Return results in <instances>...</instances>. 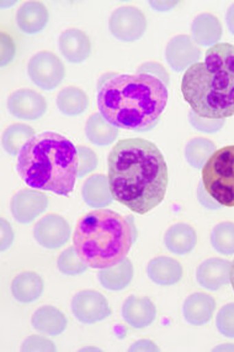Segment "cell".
<instances>
[{
	"mask_svg": "<svg viewBox=\"0 0 234 352\" xmlns=\"http://www.w3.org/2000/svg\"><path fill=\"white\" fill-rule=\"evenodd\" d=\"M108 29L115 38L122 43H134L147 30V19L139 8L121 6L108 20Z\"/></svg>",
	"mask_w": 234,
	"mask_h": 352,
	"instance_id": "8",
	"label": "cell"
},
{
	"mask_svg": "<svg viewBox=\"0 0 234 352\" xmlns=\"http://www.w3.org/2000/svg\"><path fill=\"white\" fill-rule=\"evenodd\" d=\"M72 236V228L60 215L49 214L43 217L34 229L37 243L48 250H57L65 246Z\"/></svg>",
	"mask_w": 234,
	"mask_h": 352,
	"instance_id": "10",
	"label": "cell"
},
{
	"mask_svg": "<svg viewBox=\"0 0 234 352\" xmlns=\"http://www.w3.org/2000/svg\"><path fill=\"white\" fill-rule=\"evenodd\" d=\"M21 350L25 352H54L57 350V347L54 345V341L49 340L46 336H43V335H31L23 342Z\"/></svg>",
	"mask_w": 234,
	"mask_h": 352,
	"instance_id": "35",
	"label": "cell"
},
{
	"mask_svg": "<svg viewBox=\"0 0 234 352\" xmlns=\"http://www.w3.org/2000/svg\"><path fill=\"white\" fill-rule=\"evenodd\" d=\"M77 153H78V178H84L86 175L96 170L99 164V158L96 156L95 152L85 146L77 147Z\"/></svg>",
	"mask_w": 234,
	"mask_h": 352,
	"instance_id": "32",
	"label": "cell"
},
{
	"mask_svg": "<svg viewBox=\"0 0 234 352\" xmlns=\"http://www.w3.org/2000/svg\"><path fill=\"white\" fill-rule=\"evenodd\" d=\"M85 135L93 145L105 147L114 144L120 135V129L108 122L102 113H95L86 122Z\"/></svg>",
	"mask_w": 234,
	"mask_h": 352,
	"instance_id": "25",
	"label": "cell"
},
{
	"mask_svg": "<svg viewBox=\"0 0 234 352\" xmlns=\"http://www.w3.org/2000/svg\"><path fill=\"white\" fill-rule=\"evenodd\" d=\"M8 110L12 116L35 122L41 119L47 111V102L40 93L31 89H19L8 99Z\"/></svg>",
	"mask_w": 234,
	"mask_h": 352,
	"instance_id": "11",
	"label": "cell"
},
{
	"mask_svg": "<svg viewBox=\"0 0 234 352\" xmlns=\"http://www.w3.org/2000/svg\"><path fill=\"white\" fill-rule=\"evenodd\" d=\"M202 184L222 207H234V145L215 151L202 168Z\"/></svg>",
	"mask_w": 234,
	"mask_h": 352,
	"instance_id": "6",
	"label": "cell"
},
{
	"mask_svg": "<svg viewBox=\"0 0 234 352\" xmlns=\"http://www.w3.org/2000/svg\"><path fill=\"white\" fill-rule=\"evenodd\" d=\"M49 199L36 189H23L12 197V214L20 224H30L47 210Z\"/></svg>",
	"mask_w": 234,
	"mask_h": 352,
	"instance_id": "12",
	"label": "cell"
},
{
	"mask_svg": "<svg viewBox=\"0 0 234 352\" xmlns=\"http://www.w3.org/2000/svg\"><path fill=\"white\" fill-rule=\"evenodd\" d=\"M201 57V50L187 35L173 37L165 47V60L174 72H187Z\"/></svg>",
	"mask_w": 234,
	"mask_h": 352,
	"instance_id": "13",
	"label": "cell"
},
{
	"mask_svg": "<svg viewBox=\"0 0 234 352\" xmlns=\"http://www.w3.org/2000/svg\"><path fill=\"white\" fill-rule=\"evenodd\" d=\"M71 308L73 316L86 325L102 322L111 316L108 299L93 289L78 292L73 297Z\"/></svg>",
	"mask_w": 234,
	"mask_h": 352,
	"instance_id": "9",
	"label": "cell"
},
{
	"mask_svg": "<svg viewBox=\"0 0 234 352\" xmlns=\"http://www.w3.org/2000/svg\"><path fill=\"white\" fill-rule=\"evenodd\" d=\"M35 130L25 124H12L1 136V146L10 156H19L24 146L35 136Z\"/></svg>",
	"mask_w": 234,
	"mask_h": 352,
	"instance_id": "28",
	"label": "cell"
},
{
	"mask_svg": "<svg viewBox=\"0 0 234 352\" xmlns=\"http://www.w3.org/2000/svg\"><path fill=\"white\" fill-rule=\"evenodd\" d=\"M147 274L156 285L170 287L180 282L183 278V266L175 258L158 256L148 263Z\"/></svg>",
	"mask_w": 234,
	"mask_h": 352,
	"instance_id": "20",
	"label": "cell"
},
{
	"mask_svg": "<svg viewBox=\"0 0 234 352\" xmlns=\"http://www.w3.org/2000/svg\"><path fill=\"white\" fill-rule=\"evenodd\" d=\"M136 239L133 217H124L110 209H95L79 220L73 243L89 267L102 270L126 258Z\"/></svg>",
	"mask_w": 234,
	"mask_h": 352,
	"instance_id": "5",
	"label": "cell"
},
{
	"mask_svg": "<svg viewBox=\"0 0 234 352\" xmlns=\"http://www.w3.org/2000/svg\"><path fill=\"white\" fill-rule=\"evenodd\" d=\"M216 310V300L204 293H194L185 299L183 314L189 324L202 327L210 322Z\"/></svg>",
	"mask_w": 234,
	"mask_h": 352,
	"instance_id": "18",
	"label": "cell"
},
{
	"mask_svg": "<svg viewBox=\"0 0 234 352\" xmlns=\"http://www.w3.org/2000/svg\"><path fill=\"white\" fill-rule=\"evenodd\" d=\"M32 328L37 333L48 336H58L67 329V316L52 305H43L31 318Z\"/></svg>",
	"mask_w": 234,
	"mask_h": 352,
	"instance_id": "21",
	"label": "cell"
},
{
	"mask_svg": "<svg viewBox=\"0 0 234 352\" xmlns=\"http://www.w3.org/2000/svg\"><path fill=\"white\" fill-rule=\"evenodd\" d=\"M57 108L67 116H82L89 108V97L83 89L77 87H68L58 93Z\"/></svg>",
	"mask_w": 234,
	"mask_h": 352,
	"instance_id": "27",
	"label": "cell"
},
{
	"mask_svg": "<svg viewBox=\"0 0 234 352\" xmlns=\"http://www.w3.org/2000/svg\"><path fill=\"white\" fill-rule=\"evenodd\" d=\"M124 320L134 329L148 328L156 318V307L148 297L130 296L122 305Z\"/></svg>",
	"mask_w": 234,
	"mask_h": 352,
	"instance_id": "15",
	"label": "cell"
},
{
	"mask_svg": "<svg viewBox=\"0 0 234 352\" xmlns=\"http://www.w3.org/2000/svg\"><path fill=\"white\" fill-rule=\"evenodd\" d=\"M215 151H216L215 142L204 138H195L187 142L184 155L187 164L195 170H202L204 164Z\"/></svg>",
	"mask_w": 234,
	"mask_h": 352,
	"instance_id": "29",
	"label": "cell"
},
{
	"mask_svg": "<svg viewBox=\"0 0 234 352\" xmlns=\"http://www.w3.org/2000/svg\"><path fill=\"white\" fill-rule=\"evenodd\" d=\"M168 87L148 73H108L97 83V107L116 128L147 133L161 120L168 102Z\"/></svg>",
	"mask_w": 234,
	"mask_h": 352,
	"instance_id": "2",
	"label": "cell"
},
{
	"mask_svg": "<svg viewBox=\"0 0 234 352\" xmlns=\"http://www.w3.org/2000/svg\"><path fill=\"white\" fill-rule=\"evenodd\" d=\"M231 283H232L234 291V261L232 262V266H231Z\"/></svg>",
	"mask_w": 234,
	"mask_h": 352,
	"instance_id": "43",
	"label": "cell"
},
{
	"mask_svg": "<svg viewBox=\"0 0 234 352\" xmlns=\"http://www.w3.org/2000/svg\"><path fill=\"white\" fill-rule=\"evenodd\" d=\"M139 72H144L148 73V74H152V76H154V77H158L159 79H162L163 82L165 83V85H169V74L164 68L161 66V65H158V63H144L143 66H141L139 69Z\"/></svg>",
	"mask_w": 234,
	"mask_h": 352,
	"instance_id": "37",
	"label": "cell"
},
{
	"mask_svg": "<svg viewBox=\"0 0 234 352\" xmlns=\"http://www.w3.org/2000/svg\"><path fill=\"white\" fill-rule=\"evenodd\" d=\"M211 243L218 254L234 255V223L223 221L216 225L211 232Z\"/></svg>",
	"mask_w": 234,
	"mask_h": 352,
	"instance_id": "30",
	"label": "cell"
},
{
	"mask_svg": "<svg viewBox=\"0 0 234 352\" xmlns=\"http://www.w3.org/2000/svg\"><path fill=\"white\" fill-rule=\"evenodd\" d=\"M60 54L69 63L78 65L86 61L91 54V43L84 31L67 29L60 34L58 40Z\"/></svg>",
	"mask_w": 234,
	"mask_h": 352,
	"instance_id": "14",
	"label": "cell"
},
{
	"mask_svg": "<svg viewBox=\"0 0 234 352\" xmlns=\"http://www.w3.org/2000/svg\"><path fill=\"white\" fill-rule=\"evenodd\" d=\"M115 201L144 215L158 207L168 188V166L156 144L139 138L120 140L108 158Z\"/></svg>",
	"mask_w": 234,
	"mask_h": 352,
	"instance_id": "1",
	"label": "cell"
},
{
	"mask_svg": "<svg viewBox=\"0 0 234 352\" xmlns=\"http://www.w3.org/2000/svg\"><path fill=\"white\" fill-rule=\"evenodd\" d=\"M191 34L194 43L198 46L213 47L222 38V24L212 14H200L192 21Z\"/></svg>",
	"mask_w": 234,
	"mask_h": 352,
	"instance_id": "19",
	"label": "cell"
},
{
	"mask_svg": "<svg viewBox=\"0 0 234 352\" xmlns=\"http://www.w3.org/2000/svg\"><path fill=\"white\" fill-rule=\"evenodd\" d=\"M16 170L29 187L67 197L78 178V153L57 133L35 135L20 151Z\"/></svg>",
	"mask_w": 234,
	"mask_h": 352,
	"instance_id": "4",
	"label": "cell"
},
{
	"mask_svg": "<svg viewBox=\"0 0 234 352\" xmlns=\"http://www.w3.org/2000/svg\"><path fill=\"white\" fill-rule=\"evenodd\" d=\"M232 262L223 258H209L196 271L198 285L209 291H218L231 282Z\"/></svg>",
	"mask_w": 234,
	"mask_h": 352,
	"instance_id": "16",
	"label": "cell"
},
{
	"mask_svg": "<svg viewBox=\"0 0 234 352\" xmlns=\"http://www.w3.org/2000/svg\"><path fill=\"white\" fill-rule=\"evenodd\" d=\"M198 235L191 225L185 223L170 226L164 235L165 248L174 255L184 256L190 254L196 248Z\"/></svg>",
	"mask_w": 234,
	"mask_h": 352,
	"instance_id": "22",
	"label": "cell"
},
{
	"mask_svg": "<svg viewBox=\"0 0 234 352\" xmlns=\"http://www.w3.org/2000/svg\"><path fill=\"white\" fill-rule=\"evenodd\" d=\"M58 270L66 276H79L84 274L88 270V265L83 261V258L79 256L75 248H68L65 250L57 261Z\"/></svg>",
	"mask_w": 234,
	"mask_h": 352,
	"instance_id": "31",
	"label": "cell"
},
{
	"mask_svg": "<svg viewBox=\"0 0 234 352\" xmlns=\"http://www.w3.org/2000/svg\"><path fill=\"white\" fill-rule=\"evenodd\" d=\"M82 197L86 206L94 209H104L111 206L114 197L110 189L108 177L104 175L89 177L83 184Z\"/></svg>",
	"mask_w": 234,
	"mask_h": 352,
	"instance_id": "23",
	"label": "cell"
},
{
	"mask_svg": "<svg viewBox=\"0 0 234 352\" xmlns=\"http://www.w3.org/2000/svg\"><path fill=\"white\" fill-rule=\"evenodd\" d=\"M181 93L198 116H234V45L218 43L209 49L204 61L195 63L184 74Z\"/></svg>",
	"mask_w": 234,
	"mask_h": 352,
	"instance_id": "3",
	"label": "cell"
},
{
	"mask_svg": "<svg viewBox=\"0 0 234 352\" xmlns=\"http://www.w3.org/2000/svg\"><path fill=\"white\" fill-rule=\"evenodd\" d=\"M226 24H227L229 32H231L232 35H234V4L233 6H231V8L227 10V14H226Z\"/></svg>",
	"mask_w": 234,
	"mask_h": 352,
	"instance_id": "42",
	"label": "cell"
},
{
	"mask_svg": "<svg viewBox=\"0 0 234 352\" xmlns=\"http://www.w3.org/2000/svg\"><path fill=\"white\" fill-rule=\"evenodd\" d=\"M218 331L229 339H234V303L224 305L216 316Z\"/></svg>",
	"mask_w": 234,
	"mask_h": 352,
	"instance_id": "33",
	"label": "cell"
},
{
	"mask_svg": "<svg viewBox=\"0 0 234 352\" xmlns=\"http://www.w3.org/2000/svg\"><path fill=\"white\" fill-rule=\"evenodd\" d=\"M130 351H159V347L150 340H139L133 344Z\"/></svg>",
	"mask_w": 234,
	"mask_h": 352,
	"instance_id": "41",
	"label": "cell"
},
{
	"mask_svg": "<svg viewBox=\"0 0 234 352\" xmlns=\"http://www.w3.org/2000/svg\"><path fill=\"white\" fill-rule=\"evenodd\" d=\"M14 241V231L10 223H8L4 219H1V251H5L12 246Z\"/></svg>",
	"mask_w": 234,
	"mask_h": 352,
	"instance_id": "39",
	"label": "cell"
},
{
	"mask_svg": "<svg viewBox=\"0 0 234 352\" xmlns=\"http://www.w3.org/2000/svg\"><path fill=\"white\" fill-rule=\"evenodd\" d=\"M49 21L48 9L41 1H27L19 8L16 24L27 35H36L45 30Z\"/></svg>",
	"mask_w": 234,
	"mask_h": 352,
	"instance_id": "17",
	"label": "cell"
},
{
	"mask_svg": "<svg viewBox=\"0 0 234 352\" xmlns=\"http://www.w3.org/2000/svg\"><path fill=\"white\" fill-rule=\"evenodd\" d=\"M45 282L40 274L23 272L16 276L12 283V294L19 303L30 304L43 296Z\"/></svg>",
	"mask_w": 234,
	"mask_h": 352,
	"instance_id": "24",
	"label": "cell"
},
{
	"mask_svg": "<svg viewBox=\"0 0 234 352\" xmlns=\"http://www.w3.org/2000/svg\"><path fill=\"white\" fill-rule=\"evenodd\" d=\"M27 73L34 85L45 91L56 89L66 77L63 62L52 52L43 51L31 58Z\"/></svg>",
	"mask_w": 234,
	"mask_h": 352,
	"instance_id": "7",
	"label": "cell"
},
{
	"mask_svg": "<svg viewBox=\"0 0 234 352\" xmlns=\"http://www.w3.org/2000/svg\"><path fill=\"white\" fill-rule=\"evenodd\" d=\"M227 345H229V346H220V347H216V349H215V350H234V345H232V344H227Z\"/></svg>",
	"mask_w": 234,
	"mask_h": 352,
	"instance_id": "44",
	"label": "cell"
},
{
	"mask_svg": "<svg viewBox=\"0 0 234 352\" xmlns=\"http://www.w3.org/2000/svg\"><path fill=\"white\" fill-rule=\"evenodd\" d=\"M189 122L194 129L204 134H215L218 133L226 124V119H206L202 116H198L194 111L189 113Z\"/></svg>",
	"mask_w": 234,
	"mask_h": 352,
	"instance_id": "34",
	"label": "cell"
},
{
	"mask_svg": "<svg viewBox=\"0 0 234 352\" xmlns=\"http://www.w3.org/2000/svg\"><path fill=\"white\" fill-rule=\"evenodd\" d=\"M198 199L202 207L207 208V209H210V210H218V209L222 208V206H221L220 203H217V201L207 193V190L204 189L202 182L200 183V186H198Z\"/></svg>",
	"mask_w": 234,
	"mask_h": 352,
	"instance_id": "38",
	"label": "cell"
},
{
	"mask_svg": "<svg viewBox=\"0 0 234 352\" xmlns=\"http://www.w3.org/2000/svg\"><path fill=\"white\" fill-rule=\"evenodd\" d=\"M15 43L9 35L1 32V67H5L15 57Z\"/></svg>",
	"mask_w": 234,
	"mask_h": 352,
	"instance_id": "36",
	"label": "cell"
},
{
	"mask_svg": "<svg viewBox=\"0 0 234 352\" xmlns=\"http://www.w3.org/2000/svg\"><path fill=\"white\" fill-rule=\"evenodd\" d=\"M133 274L132 262L126 257L113 267L102 268L99 274V282L108 291H122L132 282Z\"/></svg>",
	"mask_w": 234,
	"mask_h": 352,
	"instance_id": "26",
	"label": "cell"
},
{
	"mask_svg": "<svg viewBox=\"0 0 234 352\" xmlns=\"http://www.w3.org/2000/svg\"><path fill=\"white\" fill-rule=\"evenodd\" d=\"M150 6L156 12H170L179 6V1H150Z\"/></svg>",
	"mask_w": 234,
	"mask_h": 352,
	"instance_id": "40",
	"label": "cell"
}]
</instances>
